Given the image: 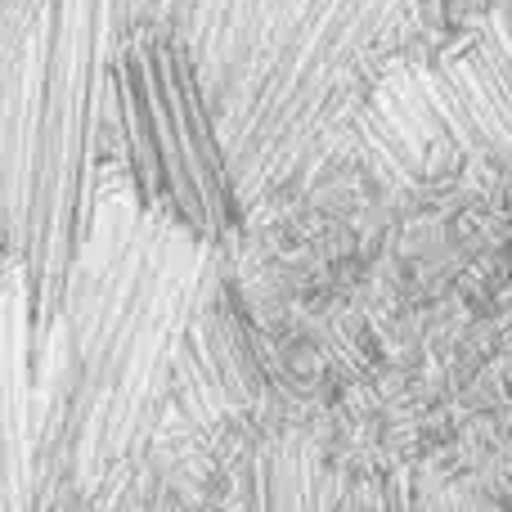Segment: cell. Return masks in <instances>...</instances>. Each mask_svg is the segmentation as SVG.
Here are the masks:
<instances>
[{
  "label": "cell",
  "instance_id": "5",
  "mask_svg": "<svg viewBox=\"0 0 512 512\" xmlns=\"http://www.w3.org/2000/svg\"><path fill=\"white\" fill-rule=\"evenodd\" d=\"M369 162L391 180L486 158L512 144V14L459 54L382 81L355 122Z\"/></svg>",
  "mask_w": 512,
  "mask_h": 512
},
{
  "label": "cell",
  "instance_id": "7",
  "mask_svg": "<svg viewBox=\"0 0 512 512\" xmlns=\"http://www.w3.org/2000/svg\"><path fill=\"white\" fill-rule=\"evenodd\" d=\"M243 512H333V481L301 436H270L239 472Z\"/></svg>",
  "mask_w": 512,
  "mask_h": 512
},
{
  "label": "cell",
  "instance_id": "6",
  "mask_svg": "<svg viewBox=\"0 0 512 512\" xmlns=\"http://www.w3.org/2000/svg\"><path fill=\"white\" fill-rule=\"evenodd\" d=\"M41 333L14 265H0V512H36Z\"/></svg>",
  "mask_w": 512,
  "mask_h": 512
},
{
  "label": "cell",
  "instance_id": "1",
  "mask_svg": "<svg viewBox=\"0 0 512 512\" xmlns=\"http://www.w3.org/2000/svg\"><path fill=\"white\" fill-rule=\"evenodd\" d=\"M216 270L194 234L104 194L41 346L36 508L86 490L99 508L149 463Z\"/></svg>",
  "mask_w": 512,
  "mask_h": 512
},
{
  "label": "cell",
  "instance_id": "2",
  "mask_svg": "<svg viewBox=\"0 0 512 512\" xmlns=\"http://www.w3.org/2000/svg\"><path fill=\"white\" fill-rule=\"evenodd\" d=\"M149 14L194 59L239 207H256L364 117L414 0H149Z\"/></svg>",
  "mask_w": 512,
  "mask_h": 512
},
{
  "label": "cell",
  "instance_id": "4",
  "mask_svg": "<svg viewBox=\"0 0 512 512\" xmlns=\"http://www.w3.org/2000/svg\"><path fill=\"white\" fill-rule=\"evenodd\" d=\"M108 140L122 162L126 194L144 212L194 234L203 248L234 230L243 207L234 194L221 126L194 59L149 9L117 45Z\"/></svg>",
  "mask_w": 512,
  "mask_h": 512
},
{
  "label": "cell",
  "instance_id": "9",
  "mask_svg": "<svg viewBox=\"0 0 512 512\" xmlns=\"http://www.w3.org/2000/svg\"><path fill=\"white\" fill-rule=\"evenodd\" d=\"M23 5H27V0H0V27H5L9 18H14L18 9H23Z\"/></svg>",
  "mask_w": 512,
  "mask_h": 512
},
{
  "label": "cell",
  "instance_id": "8",
  "mask_svg": "<svg viewBox=\"0 0 512 512\" xmlns=\"http://www.w3.org/2000/svg\"><path fill=\"white\" fill-rule=\"evenodd\" d=\"M36 512H104V508H99L86 490H63L59 499H50V504L36 508Z\"/></svg>",
  "mask_w": 512,
  "mask_h": 512
},
{
  "label": "cell",
  "instance_id": "3",
  "mask_svg": "<svg viewBox=\"0 0 512 512\" xmlns=\"http://www.w3.org/2000/svg\"><path fill=\"white\" fill-rule=\"evenodd\" d=\"M149 0H27L0 27V248L50 333L99 207L113 59Z\"/></svg>",
  "mask_w": 512,
  "mask_h": 512
}]
</instances>
